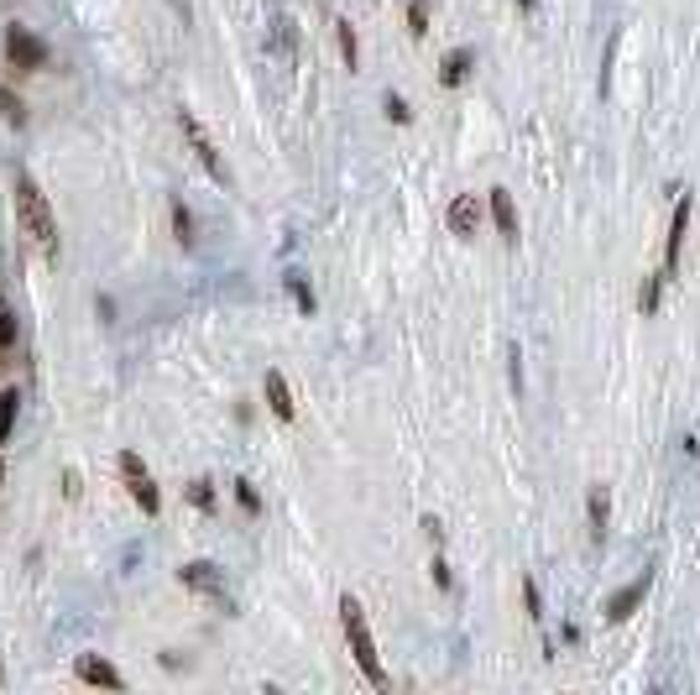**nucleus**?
I'll return each mask as SVG.
<instances>
[{
    "instance_id": "nucleus-4",
    "label": "nucleus",
    "mask_w": 700,
    "mask_h": 695,
    "mask_svg": "<svg viewBox=\"0 0 700 695\" xmlns=\"http://www.w3.org/2000/svg\"><path fill=\"white\" fill-rule=\"evenodd\" d=\"M6 58H11L16 68H42V63H48V42L32 37L27 27H11V32H6Z\"/></svg>"
},
{
    "instance_id": "nucleus-12",
    "label": "nucleus",
    "mask_w": 700,
    "mask_h": 695,
    "mask_svg": "<svg viewBox=\"0 0 700 695\" xmlns=\"http://www.w3.org/2000/svg\"><path fill=\"white\" fill-rule=\"evenodd\" d=\"M450 230H455V236H476V230H481V210H476L471 194H460L450 204Z\"/></svg>"
},
{
    "instance_id": "nucleus-28",
    "label": "nucleus",
    "mask_w": 700,
    "mask_h": 695,
    "mask_svg": "<svg viewBox=\"0 0 700 695\" xmlns=\"http://www.w3.org/2000/svg\"><path fill=\"white\" fill-rule=\"evenodd\" d=\"M518 6H523V11H533V6H539V0H518Z\"/></svg>"
},
{
    "instance_id": "nucleus-5",
    "label": "nucleus",
    "mask_w": 700,
    "mask_h": 695,
    "mask_svg": "<svg viewBox=\"0 0 700 695\" xmlns=\"http://www.w3.org/2000/svg\"><path fill=\"white\" fill-rule=\"evenodd\" d=\"M178 575H183V586H189V591H199V596H209V601H220V607L230 612V596H225V581H220V570H215V565H209V560H194V565H183Z\"/></svg>"
},
{
    "instance_id": "nucleus-24",
    "label": "nucleus",
    "mask_w": 700,
    "mask_h": 695,
    "mask_svg": "<svg viewBox=\"0 0 700 695\" xmlns=\"http://www.w3.org/2000/svg\"><path fill=\"white\" fill-rule=\"evenodd\" d=\"M236 497H241V507H246V513H262V497L251 492V481H236Z\"/></svg>"
},
{
    "instance_id": "nucleus-13",
    "label": "nucleus",
    "mask_w": 700,
    "mask_h": 695,
    "mask_svg": "<svg viewBox=\"0 0 700 695\" xmlns=\"http://www.w3.org/2000/svg\"><path fill=\"white\" fill-rule=\"evenodd\" d=\"M465 79H471V53H465V48H455L445 63H439V84H445V89H460Z\"/></svg>"
},
{
    "instance_id": "nucleus-21",
    "label": "nucleus",
    "mask_w": 700,
    "mask_h": 695,
    "mask_svg": "<svg viewBox=\"0 0 700 695\" xmlns=\"http://www.w3.org/2000/svg\"><path fill=\"white\" fill-rule=\"evenodd\" d=\"M591 523H596V539L606 534V492H591Z\"/></svg>"
},
{
    "instance_id": "nucleus-27",
    "label": "nucleus",
    "mask_w": 700,
    "mask_h": 695,
    "mask_svg": "<svg viewBox=\"0 0 700 695\" xmlns=\"http://www.w3.org/2000/svg\"><path fill=\"white\" fill-rule=\"evenodd\" d=\"M523 596H528V617H539V586L528 581V586H523Z\"/></svg>"
},
{
    "instance_id": "nucleus-11",
    "label": "nucleus",
    "mask_w": 700,
    "mask_h": 695,
    "mask_svg": "<svg viewBox=\"0 0 700 695\" xmlns=\"http://www.w3.org/2000/svg\"><path fill=\"white\" fill-rule=\"evenodd\" d=\"M262 387H267V408H272L283 424H293V392H288V377H283V372H267Z\"/></svg>"
},
{
    "instance_id": "nucleus-3",
    "label": "nucleus",
    "mask_w": 700,
    "mask_h": 695,
    "mask_svg": "<svg viewBox=\"0 0 700 695\" xmlns=\"http://www.w3.org/2000/svg\"><path fill=\"white\" fill-rule=\"evenodd\" d=\"M121 476H126V492L142 502V513L157 518V513H162V497H157V481H152V471L142 466V455H136V450L121 455Z\"/></svg>"
},
{
    "instance_id": "nucleus-10",
    "label": "nucleus",
    "mask_w": 700,
    "mask_h": 695,
    "mask_svg": "<svg viewBox=\"0 0 700 695\" xmlns=\"http://www.w3.org/2000/svg\"><path fill=\"white\" fill-rule=\"evenodd\" d=\"M293 48H298V27H293L288 11H277L272 16V53H277V63H293Z\"/></svg>"
},
{
    "instance_id": "nucleus-26",
    "label": "nucleus",
    "mask_w": 700,
    "mask_h": 695,
    "mask_svg": "<svg viewBox=\"0 0 700 695\" xmlns=\"http://www.w3.org/2000/svg\"><path fill=\"white\" fill-rule=\"evenodd\" d=\"M387 115H392V121H408V105L398 95H387Z\"/></svg>"
},
{
    "instance_id": "nucleus-8",
    "label": "nucleus",
    "mask_w": 700,
    "mask_h": 695,
    "mask_svg": "<svg viewBox=\"0 0 700 695\" xmlns=\"http://www.w3.org/2000/svg\"><path fill=\"white\" fill-rule=\"evenodd\" d=\"M79 680L84 685H105V690H121L126 680H121V669H115V664H105V659H95V654H79Z\"/></svg>"
},
{
    "instance_id": "nucleus-16",
    "label": "nucleus",
    "mask_w": 700,
    "mask_h": 695,
    "mask_svg": "<svg viewBox=\"0 0 700 695\" xmlns=\"http://www.w3.org/2000/svg\"><path fill=\"white\" fill-rule=\"evenodd\" d=\"M288 293L298 298V309H303V314H314V288H309V283H303V277H298V272H288Z\"/></svg>"
},
{
    "instance_id": "nucleus-2",
    "label": "nucleus",
    "mask_w": 700,
    "mask_h": 695,
    "mask_svg": "<svg viewBox=\"0 0 700 695\" xmlns=\"http://www.w3.org/2000/svg\"><path fill=\"white\" fill-rule=\"evenodd\" d=\"M16 220H21V230H27L37 246H53V241H58L53 204H48V194L37 189V178H27V173L16 178Z\"/></svg>"
},
{
    "instance_id": "nucleus-1",
    "label": "nucleus",
    "mask_w": 700,
    "mask_h": 695,
    "mask_svg": "<svg viewBox=\"0 0 700 695\" xmlns=\"http://www.w3.org/2000/svg\"><path fill=\"white\" fill-rule=\"evenodd\" d=\"M340 622H345V638H350V654H356L361 675L377 685V690H387L392 680H387V669H382V659H377V638H371L366 612H361V601H356V596H345V601H340Z\"/></svg>"
},
{
    "instance_id": "nucleus-22",
    "label": "nucleus",
    "mask_w": 700,
    "mask_h": 695,
    "mask_svg": "<svg viewBox=\"0 0 700 695\" xmlns=\"http://www.w3.org/2000/svg\"><path fill=\"white\" fill-rule=\"evenodd\" d=\"M189 502H194V507H204V513L215 507V492H209V481H194V486H189Z\"/></svg>"
},
{
    "instance_id": "nucleus-17",
    "label": "nucleus",
    "mask_w": 700,
    "mask_h": 695,
    "mask_svg": "<svg viewBox=\"0 0 700 695\" xmlns=\"http://www.w3.org/2000/svg\"><path fill=\"white\" fill-rule=\"evenodd\" d=\"M173 230H178V241H183V246H194V215L183 210V204H173Z\"/></svg>"
},
{
    "instance_id": "nucleus-14",
    "label": "nucleus",
    "mask_w": 700,
    "mask_h": 695,
    "mask_svg": "<svg viewBox=\"0 0 700 695\" xmlns=\"http://www.w3.org/2000/svg\"><path fill=\"white\" fill-rule=\"evenodd\" d=\"M492 215H497V230L507 241H518V210H512V194L507 189H492Z\"/></svg>"
},
{
    "instance_id": "nucleus-19",
    "label": "nucleus",
    "mask_w": 700,
    "mask_h": 695,
    "mask_svg": "<svg viewBox=\"0 0 700 695\" xmlns=\"http://www.w3.org/2000/svg\"><path fill=\"white\" fill-rule=\"evenodd\" d=\"M340 53H345V63H350V68H356L361 48H356V32H350V21H340Z\"/></svg>"
},
{
    "instance_id": "nucleus-29",
    "label": "nucleus",
    "mask_w": 700,
    "mask_h": 695,
    "mask_svg": "<svg viewBox=\"0 0 700 695\" xmlns=\"http://www.w3.org/2000/svg\"><path fill=\"white\" fill-rule=\"evenodd\" d=\"M0 481H6V466H0Z\"/></svg>"
},
{
    "instance_id": "nucleus-20",
    "label": "nucleus",
    "mask_w": 700,
    "mask_h": 695,
    "mask_svg": "<svg viewBox=\"0 0 700 695\" xmlns=\"http://www.w3.org/2000/svg\"><path fill=\"white\" fill-rule=\"evenodd\" d=\"M16 340V319H11V309H6V298H0V351Z\"/></svg>"
},
{
    "instance_id": "nucleus-9",
    "label": "nucleus",
    "mask_w": 700,
    "mask_h": 695,
    "mask_svg": "<svg viewBox=\"0 0 700 695\" xmlns=\"http://www.w3.org/2000/svg\"><path fill=\"white\" fill-rule=\"evenodd\" d=\"M685 225H690V194L674 204V220H669V241H664V267L674 272L680 267V246H685Z\"/></svg>"
},
{
    "instance_id": "nucleus-25",
    "label": "nucleus",
    "mask_w": 700,
    "mask_h": 695,
    "mask_svg": "<svg viewBox=\"0 0 700 695\" xmlns=\"http://www.w3.org/2000/svg\"><path fill=\"white\" fill-rule=\"evenodd\" d=\"M659 283H664V277H653V283L643 288V314H653V309H659Z\"/></svg>"
},
{
    "instance_id": "nucleus-18",
    "label": "nucleus",
    "mask_w": 700,
    "mask_h": 695,
    "mask_svg": "<svg viewBox=\"0 0 700 695\" xmlns=\"http://www.w3.org/2000/svg\"><path fill=\"white\" fill-rule=\"evenodd\" d=\"M424 6H429V0H413V6H408V32H413V37L429 32V11H424Z\"/></svg>"
},
{
    "instance_id": "nucleus-6",
    "label": "nucleus",
    "mask_w": 700,
    "mask_h": 695,
    "mask_svg": "<svg viewBox=\"0 0 700 695\" xmlns=\"http://www.w3.org/2000/svg\"><path fill=\"white\" fill-rule=\"evenodd\" d=\"M178 126H183V136H189V142H194V152H199V162H204V168H209V178H220V183H225L230 173H225V162H220V152H215V142H209V136H204V126L194 121V115H189V110H183V115H178Z\"/></svg>"
},
{
    "instance_id": "nucleus-15",
    "label": "nucleus",
    "mask_w": 700,
    "mask_h": 695,
    "mask_svg": "<svg viewBox=\"0 0 700 695\" xmlns=\"http://www.w3.org/2000/svg\"><path fill=\"white\" fill-rule=\"evenodd\" d=\"M11 424H16V392H0V445L11 439Z\"/></svg>"
},
{
    "instance_id": "nucleus-23",
    "label": "nucleus",
    "mask_w": 700,
    "mask_h": 695,
    "mask_svg": "<svg viewBox=\"0 0 700 695\" xmlns=\"http://www.w3.org/2000/svg\"><path fill=\"white\" fill-rule=\"evenodd\" d=\"M0 115H6V121H16V126H21V100L11 95V89H0Z\"/></svg>"
},
{
    "instance_id": "nucleus-7",
    "label": "nucleus",
    "mask_w": 700,
    "mask_h": 695,
    "mask_svg": "<svg viewBox=\"0 0 700 695\" xmlns=\"http://www.w3.org/2000/svg\"><path fill=\"white\" fill-rule=\"evenodd\" d=\"M648 586H653V575H643V581H633V586H622L612 601H606V617H612V622H627V617H633V612L643 607Z\"/></svg>"
}]
</instances>
